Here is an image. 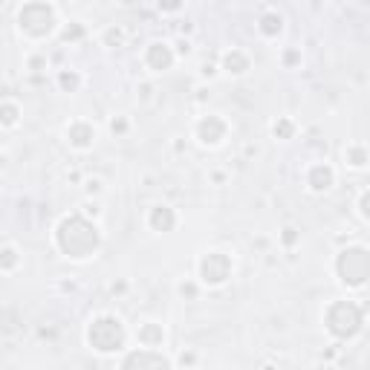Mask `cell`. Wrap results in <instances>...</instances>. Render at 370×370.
Here are the masks:
<instances>
[{
	"mask_svg": "<svg viewBox=\"0 0 370 370\" xmlns=\"http://www.w3.org/2000/svg\"><path fill=\"white\" fill-rule=\"evenodd\" d=\"M55 246L70 261H87L102 249V231L93 220H87L82 211L67 214L55 226Z\"/></svg>",
	"mask_w": 370,
	"mask_h": 370,
	"instance_id": "1",
	"label": "cell"
},
{
	"mask_svg": "<svg viewBox=\"0 0 370 370\" xmlns=\"http://www.w3.org/2000/svg\"><path fill=\"white\" fill-rule=\"evenodd\" d=\"M84 336H87V344L102 356L122 353V350L128 347V327L119 316H113V313H102V316L90 318Z\"/></svg>",
	"mask_w": 370,
	"mask_h": 370,
	"instance_id": "2",
	"label": "cell"
},
{
	"mask_svg": "<svg viewBox=\"0 0 370 370\" xmlns=\"http://www.w3.org/2000/svg\"><path fill=\"white\" fill-rule=\"evenodd\" d=\"M324 327L339 341L356 339L364 327V307L356 301H333L324 309Z\"/></svg>",
	"mask_w": 370,
	"mask_h": 370,
	"instance_id": "3",
	"label": "cell"
},
{
	"mask_svg": "<svg viewBox=\"0 0 370 370\" xmlns=\"http://www.w3.org/2000/svg\"><path fill=\"white\" fill-rule=\"evenodd\" d=\"M17 29L32 41H44L58 29V9L52 3H24L17 9Z\"/></svg>",
	"mask_w": 370,
	"mask_h": 370,
	"instance_id": "4",
	"label": "cell"
},
{
	"mask_svg": "<svg viewBox=\"0 0 370 370\" xmlns=\"http://www.w3.org/2000/svg\"><path fill=\"white\" fill-rule=\"evenodd\" d=\"M336 275L344 286L350 289H362L367 275H370V255L364 246H347L339 252L336 258Z\"/></svg>",
	"mask_w": 370,
	"mask_h": 370,
	"instance_id": "5",
	"label": "cell"
},
{
	"mask_svg": "<svg viewBox=\"0 0 370 370\" xmlns=\"http://www.w3.org/2000/svg\"><path fill=\"white\" fill-rule=\"evenodd\" d=\"M231 275H235V261L220 249H208L197 261V278L203 286H223Z\"/></svg>",
	"mask_w": 370,
	"mask_h": 370,
	"instance_id": "6",
	"label": "cell"
},
{
	"mask_svg": "<svg viewBox=\"0 0 370 370\" xmlns=\"http://www.w3.org/2000/svg\"><path fill=\"white\" fill-rule=\"evenodd\" d=\"M229 136V122L220 113H206L194 122V139H197L203 148H217L226 142Z\"/></svg>",
	"mask_w": 370,
	"mask_h": 370,
	"instance_id": "7",
	"label": "cell"
},
{
	"mask_svg": "<svg viewBox=\"0 0 370 370\" xmlns=\"http://www.w3.org/2000/svg\"><path fill=\"white\" fill-rule=\"evenodd\" d=\"M122 370H174V364H171L168 356L160 353V350L139 347V350H133V353L125 356Z\"/></svg>",
	"mask_w": 370,
	"mask_h": 370,
	"instance_id": "8",
	"label": "cell"
},
{
	"mask_svg": "<svg viewBox=\"0 0 370 370\" xmlns=\"http://www.w3.org/2000/svg\"><path fill=\"white\" fill-rule=\"evenodd\" d=\"M174 61H177V52L168 41H153L145 47V67L151 72H165L174 67Z\"/></svg>",
	"mask_w": 370,
	"mask_h": 370,
	"instance_id": "9",
	"label": "cell"
},
{
	"mask_svg": "<svg viewBox=\"0 0 370 370\" xmlns=\"http://www.w3.org/2000/svg\"><path fill=\"white\" fill-rule=\"evenodd\" d=\"M64 136H67L70 148H75V151H90L95 145V136H99V130H95V125L87 122V119H75V122L67 125Z\"/></svg>",
	"mask_w": 370,
	"mask_h": 370,
	"instance_id": "10",
	"label": "cell"
},
{
	"mask_svg": "<svg viewBox=\"0 0 370 370\" xmlns=\"http://www.w3.org/2000/svg\"><path fill=\"white\" fill-rule=\"evenodd\" d=\"M336 185V171L333 165H327V162H316V165H309L307 171V188L313 191V194H324Z\"/></svg>",
	"mask_w": 370,
	"mask_h": 370,
	"instance_id": "11",
	"label": "cell"
},
{
	"mask_svg": "<svg viewBox=\"0 0 370 370\" xmlns=\"http://www.w3.org/2000/svg\"><path fill=\"white\" fill-rule=\"evenodd\" d=\"M148 229L157 231V235H168V231L177 229V211L171 206H153L148 211Z\"/></svg>",
	"mask_w": 370,
	"mask_h": 370,
	"instance_id": "12",
	"label": "cell"
},
{
	"mask_svg": "<svg viewBox=\"0 0 370 370\" xmlns=\"http://www.w3.org/2000/svg\"><path fill=\"white\" fill-rule=\"evenodd\" d=\"M165 339H168V333L160 321H142L136 327V341H139L145 350H160L165 344Z\"/></svg>",
	"mask_w": 370,
	"mask_h": 370,
	"instance_id": "13",
	"label": "cell"
},
{
	"mask_svg": "<svg viewBox=\"0 0 370 370\" xmlns=\"http://www.w3.org/2000/svg\"><path fill=\"white\" fill-rule=\"evenodd\" d=\"M220 70H226L229 75H243L252 70V58L243 52V49H226L223 58H220Z\"/></svg>",
	"mask_w": 370,
	"mask_h": 370,
	"instance_id": "14",
	"label": "cell"
},
{
	"mask_svg": "<svg viewBox=\"0 0 370 370\" xmlns=\"http://www.w3.org/2000/svg\"><path fill=\"white\" fill-rule=\"evenodd\" d=\"M258 29H261V35L263 38H278L281 32H284V15H278V12H263L261 15V21H258Z\"/></svg>",
	"mask_w": 370,
	"mask_h": 370,
	"instance_id": "15",
	"label": "cell"
},
{
	"mask_svg": "<svg viewBox=\"0 0 370 370\" xmlns=\"http://www.w3.org/2000/svg\"><path fill=\"white\" fill-rule=\"evenodd\" d=\"M17 122H21V105L0 102V128H17Z\"/></svg>",
	"mask_w": 370,
	"mask_h": 370,
	"instance_id": "16",
	"label": "cell"
},
{
	"mask_svg": "<svg viewBox=\"0 0 370 370\" xmlns=\"http://www.w3.org/2000/svg\"><path fill=\"white\" fill-rule=\"evenodd\" d=\"M21 266V252L15 246H0V272H15Z\"/></svg>",
	"mask_w": 370,
	"mask_h": 370,
	"instance_id": "17",
	"label": "cell"
},
{
	"mask_svg": "<svg viewBox=\"0 0 370 370\" xmlns=\"http://www.w3.org/2000/svg\"><path fill=\"white\" fill-rule=\"evenodd\" d=\"M58 87H61L64 93H79L82 75L75 72V70H61V72H58Z\"/></svg>",
	"mask_w": 370,
	"mask_h": 370,
	"instance_id": "18",
	"label": "cell"
},
{
	"mask_svg": "<svg viewBox=\"0 0 370 370\" xmlns=\"http://www.w3.org/2000/svg\"><path fill=\"white\" fill-rule=\"evenodd\" d=\"M344 160H347V165L350 168H364L367 165V148L364 145H350L347 151H344Z\"/></svg>",
	"mask_w": 370,
	"mask_h": 370,
	"instance_id": "19",
	"label": "cell"
},
{
	"mask_svg": "<svg viewBox=\"0 0 370 370\" xmlns=\"http://www.w3.org/2000/svg\"><path fill=\"white\" fill-rule=\"evenodd\" d=\"M272 136H275V139H292V136H295V122L281 116L278 122H272Z\"/></svg>",
	"mask_w": 370,
	"mask_h": 370,
	"instance_id": "20",
	"label": "cell"
},
{
	"mask_svg": "<svg viewBox=\"0 0 370 370\" xmlns=\"http://www.w3.org/2000/svg\"><path fill=\"white\" fill-rule=\"evenodd\" d=\"M82 38H84V26H82V24H67V26L61 29V41H64V44L82 41Z\"/></svg>",
	"mask_w": 370,
	"mask_h": 370,
	"instance_id": "21",
	"label": "cell"
},
{
	"mask_svg": "<svg viewBox=\"0 0 370 370\" xmlns=\"http://www.w3.org/2000/svg\"><path fill=\"white\" fill-rule=\"evenodd\" d=\"M105 47H122V41H125V32H122V26H110L107 32H105Z\"/></svg>",
	"mask_w": 370,
	"mask_h": 370,
	"instance_id": "22",
	"label": "cell"
},
{
	"mask_svg": "<svg viewBox=\"0 0 370 370\" xmlns=\"http://www.w3.org/2000/svg\"><path fill=\"white\" fill-rule=\"evenodd\" d=\"M301 240V231L295 229V226H286L284 231H281V243L286 246V249H292V246H295Z\"/></svg>",
	"mask_w": 370,
	"mask_h": 370,
	"instance_id": "23",
	"label": "cell"
},
{
	"mask_svg": "<svg viewBox=\"0 0 370 370\" xmlns=\"http://www.w3.org/2000/svg\"><path fill=\"white\" fill-rule=\"evenodd\" d=\"M128 128H130V122L125 119V116H116V119H110V133L113 136H125Z\"/></svg>",
	"mask_w": 370,
	"mask_h": 370,
	"instance_id": "24",
	"label": "cell"
},
{
	"mask_svg": "<svg viewBox=\"0 0 370 370\" xmlns=\"http://www.w3.org/2000/svg\"><path fill=\"white\" fill-rule=\"evenodd\" d=\"M177 292H180L183 298H191V301H194V298L200 295V286H197V284H191V281H183V284L177 286Z\"/></svg>",
	"mask_w": 370,
	"mask_h": 370,
	"instance_id": "25",
	"label": "cell"
},
{
	"mask_svg": "<svg viewBox=\"0 0 370 370\" xmlns=\"http://www.w3.org/2000/svg\"><path fill=\"white\" fill-rule=\"evenodd\" d=\"M367 206H370V191L364 188V191L359 194V217H362V220L370 217V208H367Z\"/></svg>",
	"mask_w": 370,
	"mask_h": 370,
	"instance_id": "26",
	"label": "cell"
},
{
	"mask_svg": "<svg viewBox=\"0 0 370 370\" xmlns=\"http://www.w3.org/2000/svg\"><path fill=\"white\" fill-rule=\"evenodd\" d=\"M301 61V52L298 49H286L284 52V67H295Z\"/></svg>",
	"mask_w": 370,
	"mask_h": 370,
	"instance_id": "27",
	"label": "cell"
},
{
	"mask_svg": "<svg viewBox=\"0 0 370 370\" xmlns=\"http://www.w3.org/2000/svg\"><path fill=\"white\" fill-rule=\"evenodd\" d=\"M102 191V180H87V194H99Z\"/></svg>",
	"mask_w": 370,
	"mask_h": 370,
	"instance_id": "28",
	"label": "cell"
},
{
	"mask_svg": "<svg viewBox=\"0 0 370 370\" xmlns=\"http://www.w3.org/2000/svg\"><path fill=\"white\" fill-rule=\"evenodd\" d=\"M194 362H197V356H194V353H180V364H194Z\"/></svg>",
	"mask_w": 370,
	"mask_h": 370,
	"instance_id": "29",
	"label": "cell"
},
{
	"mask_svg": "<svg viewBox=\"0 0 370 370\" xmlns=\"http://www.w3.org/2000/svg\"><path fill=\"white\" fill-rule=\"evenodd\" d=\"M174 52H177V55H188V52H191V44H188V41H180Z\"/></svg>",
	"mask_w": 370,
	"mask_h": 370,
	"instance_id": "30",
	"label": "cell"
},
{
	"mask_svg": "<svg viewBox=\"0 0 370 370\" xmlns=\"http://www.w3.org/2000/svg\"><path fill=\"white\" fill-rule=\"evenodd\" d=\"M203 75H206V79H214V75H217V67H214V64H206V67H203Z\"/></svg>",
	"mask_w": 370,
	"mask_h": 370,
	"instance_id": "31",
	"label": "cell"
},
{
	"mask_svg": "<svg viewBox=\"0 0 370 370\" xmlns=\"http://www.w3.org/2000/svg\"><path fill=\"white\" fill-rule=\"evenodd\" d=\"M29 67L38 70V67H47V58H29Z\"/></svg>",
	"mask_w": 370,
	"mask_h": 370,
	"instance_id": "32",
	"label": "cell"
},
{
	"mask_svg": "<svg viewBox=\"0 0 370 370\" xmlns=\"http://www.w3.org/2000/svg\"><path fill=\"white\" fill-rule=\"evenodd\" d=\"M6 162H9V157H6V153H0V171L6 168Z\"/></svg>",
	"mask_w": 370,
	"mask_h": 370,
	"instance_id": "33",
	"label": "cell"
},
{
	"mask_svg": "<svg viewBox=\"0 0 370 370\" xmlns=\"http://www.w3.org/2000/svg\"><path fill=\"white\" fill-rule=\"evenodd\" d=\"M263 370H275V367H263Z\"/></svg>",
	"mask_w": 370,
	"mask_h": 370,
	"instance_id": "34",
	"label": "cell"
}]
</instances>
